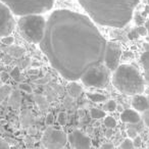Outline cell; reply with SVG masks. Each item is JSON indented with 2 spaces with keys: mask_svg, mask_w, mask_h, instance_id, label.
Returning a JSON list of instances; mask_svg holds the SVG:
<instances>
[{
  "mask_svg": "<svg viewBox=\"0 0 149 149\" xmlns=\"http://www.w3.org/2000/svg\"><path fill=\"white\" fill-rule=\"evenodd\" d=\"M106 44L95 23L87 15L56 9L46 21L40 48L62 78L76 82L90 68L103 64Z\"/></svg>",
  "mask_w": 149,
  "mask_h": 149,
  "instance_id": "6da1fadb",
  "label": "cell"
},
{
  "mask_svg": "<svg viewBox=\"0 0 149 149\" xmlns=\"http://www.w3.org/2000/svg\"><path fill=\"white\" fill-rule=\"evenodd\" d=\"M78 2L95 24L124 28L133 19L139 0H78Z\"/></svg>",
  "mask_w": 149,
  "mask_h": 149,
  "instance_id": "7a4b0ae2",
  "label": "cell"
},
{
  "mask_svg": "<svg viewBox=\"0 0 149 149\" xmlns=\"http://www.w3.org/2000/svg\"><path fill=\"white\" fill-rule=\"evenodd\" d=\"M111 83L118 91L126 95H138L145 91V80L139 70L130 64H120L113 72Z\"/></svg>",
  "mask_w": 149,
  "mask_h": 149,
  "instance_id": "3957f363",
  "label": "cell"
},
{
  "mask_svg": "<svg viewBox=\"0 0 149 149\" xmlns=\"http://www.w3.org/2000/svg\"><path fill=\"white\" fill-rule=\"evenodd\" d=\"M46 19L41 15H29L21 17L17 28L21 36L32 44H40L44 36Z\"/></svg>",
  "mask_w": 149,
  "mask_h": 149,
  "instance_id": "277c9868",
  "label": "cell"
},
{
  "mask_svg": "<svg viewBox=\"0 0 149 149\" xmlns=\"http://www.w3.org/2000/svg\"><path fill=\"white\" fill-rule=\"evenodd\" d=\"M13 15L24 17L29 15H42L52 8L55 0H0Z\"/></svg>",
  "mask_w": 149,
  "mask_h": 149,
  "instance_id": "5b68a950",
  "label": "cell"
},
{
  "mask_svg": "<svg viewBox=\"0 0 149 149\" xmlns=\"http://www.w3.org/2000/svg\"><path fill=\"white\" fill-rule=\"evenodd\" d=\"M82 83L87 87L104 88L109 81V70L104 64L92 68L81 78Z\"/></svg>",
  "mask_w": 149,
  "mask_h": 149,
  "instance_id": "8992f818",
  "label": "cell"
},
{
  "mask_svg": "<svg viewBox=\"0 0 149 149\" xmlns=\"http://www.w3.org/2000/svg\"><path fill=\"white\" fill-rule=\"evenodd\" d=\"M41 142L46 149H62L68 143V136L63 131L48 127L42 135Z\"/></svg>",
  "mask_w": 149,
  "mask_h": 149,
  "instance_id": "52a82bcc",
  "label": "cell"
},
{
  "mask_svg": "<svg viewBox=\"0 0 149 149\" xmlns=\"http://www.w3.org/2000/svg\"><path fill=\"white\" fill-rule=\"evenodd\" d=\"M15 28V19L11 10L0 1V38L9 36Z\"/></svg>",
  "mask_w": 149,
  "mask_h": 149,
  "instance_id": "ba28073f",
  "label": "cell"
},
{
  "mask_svg": "<svg viewBox=\"0 0 149 149\" xmlns=\"http://www.w3.org/2000/svg\"><path fill=\"white\" fill-rule=\"evenodd\" d=\"M120 57H122V48L120 44L116 42H107L103 64L108 68V70L114 72L118 68V66L120 65Z\"/></svg>",
  "mask_w": 149,
  "mask_h": 149,
  "instance_id": "9c48e42d",
  "label": "cell"
},
{
  "mask_svg": "<svg viewBox=\"0 0 149 149\" xmlns=\"http://www.w3.org/2000/svg\"><path fill=\"white\" fill-rule=\"evenodd\" d=\"M68 141L72 149H90L91 148V140L83 132L74 130L70 132L68 136Z\"/></svg>",
  "mask_w": 149,
  "mask_h": 149,
  "instance_id": "30bf717a",
  "label": "cell"
},
{
  "mask_svg": "<svg viewBox=\"0 0 149 149\" xmlns=\"http://www.w3.org/2000/svg\"><path fill=\"white\" fill-rule=\"evenodd\" d=\"M132 106L134 110H136L137 112L146 111L149 107V101L147 96H144L142 94L135 95L132 100Z\"/></svg>",
  "mask_w": 149,
  "mask_h": 149,
  "instance_id": "8fae6325",
  "label": "cell"
},
{
  "mask_svg": "<svg viewBox=\"0 0 149 149\" xmlns=\"http://www.w3.org/2000/svg\"><path fill=\"white\" fill-rule=\"evenodd\" d=\"M120 120L126 124H137L141 120V116L134 109H125L120 112Z\"/></svg>",
  "mask_w": 149,
  "mask_h": 149,
  "instance_id": "7c38bea8",
  "label": "cell"
},
{
  "mask_svg": "<svg viewBox=\"0 0 149 149\" xmlns=\"http://www.w3.org/2000/svg\"><path fill=\"white\" fill-rule=\"evenodd\" d=\"M21 102H22V95L19 93V90H13L8 97V105L11 106L15 109L21 106Z\"/></svg>",
  "mask_w": 149,
  "mask_h": 149,
  "instance_id": "4fadbf2b",
  "label": "cell"
},
{
  "mask_svg": "<svg viewBox=\"0 0 149 149\" xmlns=\"http://www.w3.org/2000/svg\"><path fill=\"white\" fill-rule=\"evenodd\" d=\"M141 63L144 72V80L149 85V51H145L141 55Z\"/></svg>",
  "mask_w": 149,
  "mask_h": 149,
  "instance_id": "5bb4252c",
  "label": "cell"
},
{
  "mask_svg": "<svg viewBox=\"0 0 149 149\" xmlns=\"http://www.w3.org/2000/svg\"><path fill=\"white\" fill-rule=\"evenodd\" d=\"M34 122V118L33 114L30 110L26 109L24 111H22L21 113V124L24 128H29V127L32 126Z\"/></svg>",
  "mask_w": 149,
  "mask_h": 149,
  "instance_id": "9a60e30c",
  "label": "cell"
},
{
  "mask_svg": "<svg viewBox=\"0 0 149 149\" xmlns=\"http://www.w3.org/2000/svg\"><path fill=\"white\" fill-rule=\"evenodd\" d=\"M68 94H70V96L72 98L79 97V96L82 94L81 85H79V84L76 83V82H70L68 86Z\"/></svg>",
  "mask_w": 149,
  "mask_h": 149,
  "instance_id": "2e32d148",
  "label": "cell"
},
{
  "mask_svg": "<svg viewBox=\"0 0 149 149\" xmlns=\"http://www.w3.org/2000/svg\"><path fill=\"white\" fill-rule=\"evenodd\" d=\"M25 49L21 46H17V45H10L7 48V54H8L10 57H21L25 54Z\"/></svg>",
  "mask_w": 149,
  "mask_h": 149,
  "instance_id": "e0dca14e",
  "label": "cell"
},
{
  "mask_svg": "<svg viewBox=\"0 0 149 149\" xmlns=\"http://www.w3.org/2000/svg\"><path fill=\"white\" fill-rule=\"evenodd\" d=\"M11 91H13V88L10 85H3L0 87V104L2 103L6 98L9 97Z\"/></svg>",
  "mask_w": 149,
  "mask_h": 149,
  "instance_id": "ac0fdd59",
  "label": "cell"
},
{
  "mask_svg": "<svg viewBox=\"0 0 149 149\" xmlns=\"http://www.w3.org/2000/svg\"><path fill=\"white\" fill-rule=\"evenodd\" d=\"M34 100H35L36 104L41 110H44L48 107V101L43 95H35L34 96Z\"/></svg>",
  "mask_w": 149,
  "mask_h": 149,
  "instance_id": "d6986e66",
  "label": "cell"
},
{
  "mask_svg": "<svg viewBox=\"0 0 149 149\" xmlns=\"http://www.w3.org/2000/svg\"><path fill=\"white\" fill-rule=\"evenodd\" d=\"M90 116L94 120H100V118H104L106 116V113L104 110L99 109V108H91L90 109Z\"/></svg>",
  "mask_w": 149,
  "mask_h": 149,
  "instance_id": "ffe728a7",
  "label": "cell"
},
{
  "mask_svg": "<svg viewBox=\"0 0 149 149\" xmlns=\"http://www.w3.org/2000/svg\"><path fill=\"white\" fill-rule=\"evenodd\" d=\"M87 97L89 98L91 101L96 102V103L103 102L106 100V96L103 95V94H99V93H87Z\"/></svg>",
  "mask_w": 149,
  "mask_h": 149,
  "instance_id": "44dd1931",
  "label": "cell"
},
{
  "mask_svg": "<svg viewBox=\"0 0 149 149\" xmlns=\"http://www.w3.org/2000/svg\"><path fill=\"white\" fill-rule=\"evenodd\" d=\"M104 125L107 129H114L116 127V120L112 116H105L104 118Z\"/></svg>",
  "mask_w": 149,
  "mask_h": 149,
  "instance_id": "7402d4cb",
  "label": "cell"
},
{
  "mask_svg": "<svg viewBox=\"0 0 149 149\" xmlns=\"http://www.w3.org/2000/svg\"><path fill=\"white\" fill-rule=\"evenodd\" d=\"M116 106H118V104H116V102L114 101V100H108V101H106V103L104 104V109H105L106 111L112 112V111H114V110H116Z\"/></svg>",
  "mask_w": 149,
  "mask_h": 149,
  "instance_id": "603a6c76",
  "label": "cell"
},
{
  "mask_svg": "<svg viewBox=\"0 0 149 149\" xmlns=\"http://www.w3.org/2000/svg\"><path fill=\"white\" fill-rule=\"evenodd\" d=\"M10 76H11V78L15 80V81H17V82L21 81V78H22L21 70H19V68H17V66H15V68H13V70H11Z\"/></svg>",
  "mask_w": 149,
  "mask_h": 149,
  "instance_id": "cb8c5ba5",
  "label": "cell"
},
{
  "mask_svg": "<svg viewBox=\"0 0 149 149\" xmlns=\"http://www.w3.org/2000/svg\"><path fill=\"white\" fill-rule=\"evenodd\" d=\"M134 145H133V141L131 139H125L120 144V149H133Z\"/></svg>",
  "mask_w": 149,
  "mask_h": 149,
  "instance_id": "d4e9b609",
  "label": "cell"
},
{
  "mask_svg": "<svg viewBox=\"0 0 149 149\" xmlns=\"http://www.w3.org/2000/svg\"><path fill=\"white\" fill-rule=\"evenodd\" d=\"M134 19H135V23L138 26H142L143 24H145V22H146L144 19V17L141 15L140 13H134Z\"/></svg>",
  "mask_w": 149,
  "mask_h": 149,
  "instance_id": "484cf974",
  "label": "cell"
},
{
  "mask_svg": "<svg viewBox=\"0 0 149 149\" xmlns=\"http://www.w3.org/2000/svg\"><path fill=\"white\" fill-rule=\"evenodd\" d=\"M19 89L22 90V91H24V92H26V93H32V92H33L32 87L27 83H19Z\"/></svg>",
  "mask_w": 149,
  "mask_h": 149,
  "instance_id": "4316f807",
  "label": "cell"
},
{
  "mask_svg": "<svg viewBox=\"0 0 149 149\" xmlns=\"http://www.w3.org/2000/svg\"><path fill=\"white\" fill-rule=\"evenodd\" d=\"M1 39V42H2L3 44H5V45L7 46H10L13 44V42H15V38L13 37V36H5V37H2L0 38Z\"/></svg>",
  "mask_w": 149,
  "mask_h": 149,
  "instance_id": "83f0119b",
  "label": "cell"
},
{
  "mask_svg": "<svg viewBox=\"0 0 149 149\" xmlns=\"http://www.w3.org/2000/svg\"><path fill=\"white\" fill-rule=\"evenodd\" d=\"M135 31L137 32V34H138L139 36H142V37H146V36L148 35L146 28H145L144 26H138V27H137V29L135 30Z\"/></svg>",
  "mask_w": 149,
  "mask_h": 149,
  "instance_id": "f1b7e54d",
  "label": "cell"
},
{
  "mask_svg": "<svg viewBox=\"0 0 149 149\" xmlns=\"http://www.w3.org/2000/svg\"><path fill=\"white\" fill-rule=\"evenodd\" d=\"M57 122L60 126H64L66 124V114L64 112H60L57 116Z\"/></svg>",
  "mask_w": 149,
  "mask_h": 149,
  "instance_id": "f546056e",
  "label": "cell"
},
{
  "mask_svg": "<svg viewBox=\"0 0 149 149\" xmlns=\"http://www.w3.org/2000/svg\"><path fill=\"white\" fill-rule=\"evenodd\" d=\"M147 98H148V101H149V96H147ZM142 118H143V122H144V124L149 128V107H148V109H147L146 111L143 112Z\"/></svg>",
  "mask_w": 149,
  "mask_h": 149,
  "instance_id": "4dcf8cb0",
  "label": "cell"
},
{
  "mask_svg": "<svg viewBox=\"0 0 149 149\" xmlns=\"http://www.w3.org/2000/svg\"><path fill=\"white\" fill-rule=\"evenodd\" d=\"M127 134H128L129 139H131V140H133V139H135L138 136V133H137V131L135 129H128L127 130Z\"/></svg>",
  "mask_w": 149,
  "mask_h": 149,
  "instance_id": "1f68e13d",
  "label": "cell"
},
{
  "mask_svg": "<svg viewBox=\"0 0 149 149\" xmlns=\"http://www.w3.org/2000/svg\"><path fill=\"white\" fill-rule=\"evenodd\" d=\"M54 122V116L52 113H48L47 116H46V118H45V123L46 125H47L48 127H51L52 124H53Z\"/></svg>",
  "mask_w": 149,
  "mask_h": 149,
  "instance_id": "d6a6232c",
  "label": "cell"
},
{
  "mask_svg": "<svg viewBox=\"0 0 149 149\" xmlns=\"http://www.w3.org/2000/svg\"><path fill=\"white\" fill-rule=\"evenodd\" d=\"M133 145H134L135 148H139V147L142 145V139L140 138L139 136H137L135 139H133Z\"/></svg>",
  "mask_w": 149,
  "mask_h": 149,
  "instance_id": "836d02e7",
  "label": "cell"
},
{
  "mask_svg": "<svg viewBox=\"0 0 149 149\" xmlns=\"http://www.w3.org/2000/svg\"><path fill=\"white\" fill-rule=\"evenodd\" d=\"M0 149H11L9 144L5 141V139L0 138Z\"/></svg>",
  "mask_w": 149,
  "mask_h": 149,
  "instance_id": "e575fe53",
  "label": "cell"
},
{
  "mask_svg": "<svg viewBox=\"0 0 149 149\" xmlns=\"http://www.w3.org/2000/svg\"><path fill=\"white\" fill-rule=\"evenodd\" d=\"M101 149H114V146L111 142H106L104 144H102Z\"/></svg>",
  "mask_w": 149,
  "mask_h": 149,
  "instance_id": "d590c367",
  "label": "cell"
},
{
  "mask_svg": "<svg viewBox=\"0 0 149 149\" xmlns=\"http://www.w3.org/2000/svg\"><path fill=\"white\" fill-rule=\"evenodd\" d=\"M129 37H130V39H137V38L139 37V35L137 34V32L135 31V30H133L130 33V35H129Z\"/></svg>",
  "mask_w": 149,
  "mask_h": 149,
  "instance_id": "8d00e7d4",
  "label": "cell"
},
{
  "mask_svg": "<svg viewBox=\"0 0 149 149\" xmlns=\"http://www.w3.org/2000/svg\"><path fill=\"white\" fill-rule=\"evenodd\" d=\"M112 134H113V131H112V129H107L105 132V137L106 138H110V137L112 136Z\"/></svg>",
  "mask_w": 149,
  "mask_h": 149,
  "instance_id": "74e56055",
  "label": "cell"
},
{
  "mask_svg": "<svg viewBox=\"0 0 149 149\" xmlns=\"http://www.w3.org/2000/svg\"><path fill=\"white\" fill-rule=\"evenodd\" d=\"M48 82V79L47 78H45V79H39L37 80V81H35L36 84H46Z\"/></svg>",
  "mask_w": 149,
  "mask_h": 149,
  "instance_id": "f35d334b",
  "label": "cell"
},
{
  "mask_svg": "<svg viewBox=\"0 0 149 149\" xmlns=\"http://www.w3.org/2000/svg\"><path fill=\"white\" fill-rule=\"evenodd\" d=\"M3 61H4L5 63H9V62L11 61V57L7 54V55H5L4 57H3Z\"/></svg>",
  "mask_w": 149,
  "mask_h": 149,
  "instance_id": "ab89813d",
  "label": "cell"
},
{
  "mask_svg": "<svg viewBox=\"0 0 149 149\" xmlns=\"http://www.w3.org/2000/svg\"><path fill=\"white\" fill-rule=\"evenodd\" d=\"M38 72H39V70H29L30 74H37Z\"/></svg>",
  "mask_w": 149,
  "mask_h": 149,
  "instance_id": "60d3db41",
  "label": "cell"
},
{
  "mask_svg": "<svg viewBox=\"0 0 149 149\" xmlns=\"http://www.w3.org/2000/svg\"><path fill=\"white\" fill-rule=\"evenodd\" d=\"M144 27L146 28V30H147V33L149 34V19H148V21H146V22H145V25H144Z\"/></svg>",
  "mask_w": 149,
  "mask_h": 149,
  "instance_id": "b9f144b4",
  "label": "cell"
},
{
  "mask_svg": "<svg viewBox=\"0 0 149 149\" xmlns=\"http://www.w3.org/2000/svg\"><path fill=\"white\" fill-rule=\"evenodd\" d=\"M144 48L146 49V51H149V42H148V43L144 44Z\"/></svg>",
  "mask_w": 149,
  "mask_h": 149,
  "instance_id": "7bdbcfd3",
  "label": "cell"
},
{
  "mask_svg": "<svg viewBox=\"0 0 149 149\" xmlns=\"http://www.w3.org/2000/svg\"><path fill=\"white\" fill-rule=\"evenodd\" d=\"M116 109L118 110L120 112H123V108H122V106H120V105H118L116 106Z\"/></svg>",
  "mask_w": 149,
  "mask_h": 149,
  "instance_id": "ee69618b",
  "label": "cell"
},
{
  "mask_svg": "<svg viewBox=\"0 0 149 149\" xmlns=\"http://www.w3.org/2000/svg\"><path fill=\"white\" fill-rule=\"evenodd\" d=\"M6 78H8V74H2V79L4 80V79H6Z\"/></svg>",
  "mask_w": 149,
  "mask_h": 149,
  "instance_id": "f6af8a7d",
  "label": "cell"
},
{
  "mask_svg": "<svg viewBox=\"0 0 149 149\" xmlns=\"http://www.w3.org/2000/svg\"><path fill=\"white\" fill-rule=\"evenodd\" d=\"M147 2H148V4H149V0H147Z\"/></svg>",
  "mask_w": 149,
  "mask_h": 149,
  "instance_id": "bcb514c9",
  "label": "cell"
},
{
  "mask_svg": "<svg viewBox=\"0 0 149 149\" xmlns=\"http://www.w3.org/2000/svg\"><path fill=\"white\" fill-rule=\"evenodd\" d=\"M32 149H38V148H32Z\"/></svg>",
  "mask_w": 149,
  "mask_h": 149,
  "instance_id": "7dc6e473",
  "label": "cell"
},
{
  "mask_svg": "<svg viewBox=\"0 0 149 149\" xmlns=\"http://www.w3.org/2000/svg\"><path fill=\"white\" fill-rule=\"evenodd\" d=\"M133 149H138V148H133Z\"/></svg>",
  "mask_w": 149,
  "mask_h": 149,
  "instance_id": "c3c4849f",
  "label": "cell"
}]
</instances>
